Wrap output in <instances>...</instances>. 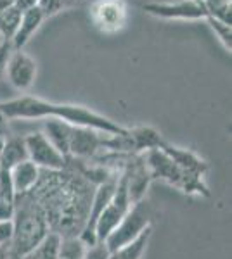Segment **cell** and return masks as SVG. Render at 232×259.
<instances>
[{"label": "cell", "instance_id": "obj_3", "mask_svg": "<svg viewBox=\"0 0 232 259\" xmlns=\"http://www.w3.org/2000/svg\"><path fill=\"white\" fill-rule=\"evenodd\" d=\"M147 228H151L149 216H147L144 206H142L141 202H137L130 207L128 212L123 216L120 225L113 230L111 235L108 237L104 244H106V247L109 249V252H113V250L134 242L139 235H142Z\"/></svg>", "mask_w": 232, "mask_h": 259}, {"label": "cell", "instance_id": "obj_16", "mask_svg": "<svg viewBox=\"0 0 232 259\" xmlns=\"http://www.w3.org/2000/svg\"><path fill=\"white\" fill-rule=\"evenodd\" d=\"M87 244L78 235H66L61 237L59 242L57 259H83Z\"/></svg>", "mask_w": 232, "mask_h": 259}, {"label": "cell", "instance_id": "obj_4", "mask_svg": "<svg viewBox=\"0 0 232 259\" xmlns=\"http://www.w3.org/2000/svg\"><path fill=\"white\" fill-rule=\"evenodd\" d=\"M26 144L28 161H31L35 166H39L42 171H62L66 168L68 157L62 156L50 142L45 139L42 132L29 133L24 137Z\"/></svg>", "mask_w": 232, "mask_h": 259}, {"label": "cell", "instance_id": "obj_31", "mask_svg": "<svg viewBox=\"0 0 232 259\" xmlns=\"http://www.w3.org/2000/svg\"><path fill=\"white\" fill-rule=\"evenodd\" d=\"M71 2H73V0H62V7H64V6H70Z\"/></svg>", "mask_w": 232, "mask_h": 259}, {"label": "cell", "instance_id": "obj_9", "mask_svg": "<svg viewBox=\"0 0 232 259\" xmlns=\"http://www.w3.org/2000/svg\"><path fill=\"white\" fill-rule=\"evenodd\" d=\"M11 182H12V189L16 192V197L18 195H24L28 192H31L33 187L37 185V182L40 180L42 169L39 166H35L31 161H24L21 164L14 166L11 171Z\"/></svg>", "mask_w": 232, "mask_h": 259}, {"label": "cell", "instance_id": "obj_12", "mask_svg": "<svg viewBox=\"0 0 232 259\" xmlns=\"http://www.w3.org/2000/svg\"><path fill=\"white\" fill-rule=\"evenodd\" d=\"M24 161H28L24 137L23 139L21 137H6L2 154H0V168L11 171L14 166H18Z\"/></svg>", "mask_w": 232, "mask_h": 259}, {"label": "cell", "instance_id": "obj_18", "mask_svg": "<svg viewBox=\"0 0 232 259\" xmlns=\"http://www.w3.org/2000/svg\"><path fill=\"white\" fill-rule=\"evenodd\" d=\"M206 18H213L217 21L232 26V4L230 0H203Z\"/></svg>", "mask_w": 232, "mask_h": 259}, {"label": "cell", "instance_id": "obj_23", "mask_svg": "<svg viewBox=\"0 0 232 259\" xmlns=\"http://www.w3.org/2000/svg\"><path fill=\"white\" fill-rule=\"evenodd\" d=\"M39 9L44 12V16H52L62 9V0H39Z\"/></svg>", "mask_w": 232, "mask_h": 259}, {"label": "cell", "instance_id": "obj_27", "mask_svg": "<svg viewBox=\"0 0 232 259\" xmlns=\"http://www.w3.org/2000/svg\"><path fill=\"white\" fill-rule=\"evenodd\" d=\"M7 133H9V119L0 111V137H7Z\"/></svg>", "mask_w": 232, "mask_h": 259}, {"label": "cell", "instance_id": "obj_1", "mask_svg": "<svg viewBox=\"0 0 232 259\" xmlns=\"http://www.w3.org/2000/svg\"><path fill=\"white\" fill-rule=\"evenodd\" d=\"M0 111L7 119H45L57 118L66 121L71 126L92 128L108 135H123L126 133L125 126L118 124L116 121L101 116L97 112L87 109L83 106L75 104H54L49 100L24 95V97L11 99L0 102Z\"/></svg>", "mask_w": 232, "mask_h": 259}, {"label": "cell", "instance_id": "obj_5", "mask_svg": "<svg viewBox=\"0 0 232 259\" xmlns=\"http://www.w3.org/2000/svg\"><path fill=\"white\" fill-rule=\"evenodd\" d=\"M144 11L161 19H205L206 9L203 0H177V2H151Z\"/></svg>", "mask_w": 232, "mask_h": 259}, {"label": "cell", "instance_id": "obj_29", "mask_svg": "<svg viewBox=\"0 0 232 259\" xmlns=\"http://www.w3.org/2000/svg\"><path fill=\"white\" fill-rule=\"evenodd\" d=\"M0 259H9V249L0 247Z\"/></svg>", "mask_w": 232, "mask_h": 259}, {"label": "cell", "instance_id": "obj_11", "mask_svg": "<svg viewBox=\"0 0 232 259\" xmlns=\"http://www.w3.org/2000/svg\"><path fill=\"white\" fill-rule=\"evenodd\" d=\"M44 19H45V16L39 7H33V9L23 12L18 31H16L14 38L11 40L12 49L23 50V47L28 44L29 38H31V36L35 35V31L40 28V24L44 23Z\"/></svg>", "mask_w": 232, "mask_h": 259}, {"label": "cell", "instance_id": "obj_26", "mask_svg": "<svg viewBox=\"0 0 232 259\" xmlns=\"http://www.w3.org/2000/svg\"><path fill=\"white\" fill-rule=\"evenodd\" d=\"M12 6L21 12H26L33 7H39V0H12Z\"/></svg>", "mask_w": 232, "mask_h": 259}, {"label": "cell", "instance_id": "obj_17", "mask_svg": "<svg viewBox=\"0 0 232 259\" xmlns=\"http://www.w3.org/2000/svg\"><path fill=\"white\" fill-rule=\"evenodd\" d=\"M21 16H23V12L16 9L14 6H11L9 9H6L0 14V36L6 41H11L14 38L21 23Z\"/></svg>", "mask_w": 232, "mask_h": 259}, {"label": "cell", "instance_id": "obj_21", "mask_svg": "<svg viewBox=\"0 0 232 259\" xmlns=\"http://www.w3.org/2000/svg\"><path fill=\"white\" fill-rule=\"evenodd\" d=\"M109 249L104 242H95L92 245H87L83 259H109Z\"/></svg>", "mask_w": 232, "mask_h": 259}, {"label": "cell", "instance_id": "obj_30", "mask_svg": "<svg viewBox=\"0 0 232 259\" xmlns=\"http://www.w3.org/2000/svg\"><path fill=\"white\" fill-rule=\"evenodd\" d=\"M4 142H6V137H0V154H2V149H4Z\"/></svg>", "mask_w": 232, "mask_h": 259}, {"label": "cell", "instance_id": "obj_8", "mask_svg": "<svg viewBox=\"0 0 232 259\" xmlns=\"http://www.w3.org/2000/svg\"><path fill=\"white\" fill-rule=\"evenodd\" d=\"M73 126L66 121L57 118H45L44 119V135L50 144L56 147L64 157L70 156V139Z\"/></svg>", "mask_w": 232, "mask_h": 259}, {"label": "cell", "instance_id": "obj_24", "mask_svg": "<svg viewBox=\"0 0 232 259\" xmlns=\"http://www.w3.org/2000/svg\"><path fill=\"white\" fill-rule=\"evenodd\" d=\"M12 50L14 49H12L11 41H4V44L0 45V80L6 76V68H7V62H9Z\"/></svg>", "mask_w": 232, "mask_h": 259}, {"label": "cell", "instance_id": "obj_32", "mask_svg": "<svg viewBox=\"0 0 232 259\" xmlns=\"http://www.w3.org/2000/svg\"><path fill=\"white\" fill-rule=\"evenodd\" d=\"M4 41H6V40H4V38H2V36H0V45H2V44H4Z\"/></svg>", "mask_w": 232, "mask_h": 259}, {"label": "cell", "instance_id": "obj_6", "mask_svg": "<svg viewBox=\"0 0 232 259\" xmlns=\"http://www.w3.org/2000/svg\"><path fill=\"white\" fill-rule=\"evenodd\" d=\"M7 80L16 90H28L37 76V62L23 50H12L6 68Z\"/></svg>", "mask_w": 232, "mask_h": 259}, {"label": "cell", "instance_id": "obj_22", "mask_svg": "<svg viewBox=\"0 0 232 259\" xmlns=\"http://www.w3.org/2000/svg\"><path fill=\"white\" fill-rule=\"evenodd\" d=\"M12 233H14V227L11 221H0V247H11Z\"/></svg>", "mask_w": 232, "mask_h": 259}, {"label": "cell", "instance_id": "obj_25", "mask_svg": "<svg viewBox=\"0 0 232 259\" xmlns=\"http://www.w3.org/2000/svg\"><path fill=\"white\" fill-rule=\"evenodd\" d=\"M16 212V202L0 199V221H11Z\"/></svg>", "mask_w": 232, "mask_h": 259}, {"label": "cell", "instance_id": "obj_28", "mask_svg": "<svg viewBox=\"0 0 232 259\" xmlns=\"http://www.w3.org/2000/svg\"><path fill=\"white\" fill-rule=\"evenodd\" d=\"M12 6V0H0V14Z\"/></svg>", "mask_w": 232, "mask_h": 259}, {"label": "cell", "instance_id": "obj_7", "mask_svg": "<svg viewBox=\"0 0 232 259\" xmlns=\"http://www.w3.org/2000/svg\"><path fill=\"white\" fill-rule=\"evenodd\" d=\"M106 133H101L92 128L73 126L70 139V156L77 159H90L101 149H103V137Z\"/></svg>", "mask_w": 232, "mask_h": 259}, {"label": "cell", "instance_id": "obj_19", "mask_svg": "<svg viewBox=\"0 0 232 259\" xmlns=\"http://www.w3.org/2000/svg\"><path fill=\"white\" fill-rule=\"evenodd\" d=\"M205 19H206V23L210 24V28L215 31V35L218 36V40L223 44V47L230 52V49H232V28L229 26V24L222 23V21H217L213 18H205Z\"/></svg>", "mask_w": 232, "mask_h": 259}, {"label": "cell", "instance_id": "obj_14", "mask_svg": "<svg viewBox=\"0 0 232 259\" xmlns=\"http://www.w3.org/2000/svg\"><path fill=\"white\" fill-rule=\"evenodd\" d=\"M59 242H61V235L56 232H49L35 247L23 254L21 259H57Z\"/></svg>", "mask_w": 232, "mask_h": 259}, {"label": "cell", "instance_id": "obj_15", "mask_svg": "<svg viewBox=\"0 0 232 259\" xmlns=\"http://www.w3.org/2000/svg\"><path fill=\"white\" fill-rule=\"evenodd\" d=\"M149 239H151V228H147L146 232L142 233V235H139L134 242L113 250V252L109 254V259H141L147 247V244H149Z\"/></svg>", "mask_w": 232, "mask_h": 259}, {"label": "cell", "instance_id": "obj_2", "mask_svg": "<svg viewBox=\"0 0 232 259\" xmlns=\"http://www.w3.org/2000/svg\"><path fill=\"white\" fill-rule=\"evenodd\" d=\"M12 227H14V233H12L11 247L19 257L35 247L50 232L44 211L29 194L16 197V212L12 218Z\"/></svg>", "mask_w": 232, "mask_h": 259}, {"label": "cell", "instance_id": "obj_13", "mask_svg": "<svg viewBox=\"0 0 232 259\" xmlns=\"http://www.w3.org/2000/svg\"><path fill=\"white\" fill-rule=\"evenodd\" d=\"M130 140L134 145V152H141V150H153V149H161L164 142L161 140L156 130L147 128V126H139L128 130Z\"/></svg>", "mask_w": 232, "mask_h": 259}, {"label": "cell", "instance_id": "obj_20", "mask_svg": "<svg viewBox=\"0 0 232 259\" xmlns=\"http://www.w3.org/2000/svg\"><path fill=\"white\" fill-rule=\"evenodd\" d=\"M0 199L9 200V202H16V192L12 189L11 175L7 169L0 168Z\"/></svg>", "mask_w": 232, "mask_h": 259}, {"label": "cell", "instance_id": "obj_10", "mask_svg": "<svg viewBox=\"0 0 232 259\" xmlns=\"http://www.w3.org/2000/svg\"><path fill=\"white\" fill-rule=\"evenodd\" d=\"M126 212H128V209L118 206L111 199V202L108 204L106 209L101 212V216L97 218L94 225V244L95 242H106V239L111 235L113 230L120 225V221L123 220Z\"/></svg>", "mask_w": 232, "mask_h": 259}]
</instances>
